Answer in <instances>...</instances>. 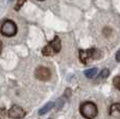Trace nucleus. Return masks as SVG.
Returning <instances> with one entry per match:
<instances>
[{"label": "nucleus", "mask_w": 120, "mask_h": 119, "mask_svg": "<svg viewBox=\"0 0 120 119\" xmlns=\"http://www.w3.org/2000/svg\"><path fill=\"white\" fill-rule=\"evenodd\" d=\"M79 112L86 119H94L98 114V109L94 102L87 101L80 106Z\"/></svg>", "instance_id": "obj_1"}, {"label": "nucleus", "mask_w": 120, "mask_h": 119, "mask_svg": "<svg viewBox=\"0 0 120 119\" xmlns=\"http://www.w3.org/2000/svg\"><path fill=\"white\" fill-rule=\"evenodd\" d=\"M101 58V51L98 49L92 48V49L88 50H80L79 51V61L82 64H87L91 59H100Z\"/></svg>", "instance_id": "obj_2"}, {"label": "nucleus", "mask_w": 120, "mask_h": 119, "mask_svg": "<svg viewBox=\"0 0 120 119\" xmlns=\"http://www.w3.org/2000/svg\"><path fill=\"white\" fill-rule=\"evenodd\" d=\"M0 33L5 37H14L17 33V25L11 20H5L1 25Z\"/></svg>", "instance_id": "obj_3"}, {"label": "nucleus", "mask_w": 120, "mask_h": 119, "mask_svg": "<svg viewBox=\"0 0 120 119\" xmlns=\"http://www.w3.org/2000/svg\"><path fill=\"white\" fill-rule=\"evenodd\" d=\"M34 76L36 78H38L39 81H48L51 76V73H50V70L46 67H38L34 71Z\"/></svg>", "instance_id": "obj_4"}, {"label": "nucleus", "mask_w": 120, "mask_h": 119, "mask_svg": "<svg viewBox=\"0 0 120 119\" xmlns=\"http://www.w3.org/2000/svg\"><path fill=\"white\" fill-rule=\"evenodd\" d=\"M8 116L13 119H21L25 116V111L21 107L14 104L8 111Z\"/></svg>", "instance_id": "obj_5"}, {"label": "nucleus", "mask_w": 120, "mask_h": 119, "mask_svg": "<svg viewBox=\"0 0 120 119\" xmlns=\"http://www.w3.org/2000/svg\"><path fill=\"white\" fill-rule=\"evenodd\" d=\"M48 44H49L50 47L52 48V50H53L54 53H56V52H60V51H61V40H60V38H59L57 36H55L53 40L50 41Z\"/></svg>", "instance_id": "obj_6"}, {"label": "nucleus", "mask_w": 120, "mask_h": 119, "mask_svg": "<svg viewBox=\"0 0 120 119\" xmlns=\"http://www.w3.org/2000/svg\"><path fill=\"white\" fill-rule=\"evenodd\" d=\"M54 106H55L54 102H48V104H46L43 108H41V109L39 110V115H44V114L48 113Z\"/></svg>", "instance_id": "obj_7"}, {"label": "nucleus", "mask_w": 120, "mask_h": 119, "mask_svg": "<svg viewBox=\"0 0 120 119\" xmlns=\"http://www.w3.org/2000/svg\"><path fill=\"white\" fill-rule=\"evenodd\" d=\"M98 72V69L97 68H91V69H88L85 71V75L88 78H93Z\"/></svg>", "instance_id": "obj_8"}, {"label": "nucleus", "mask_w": 120, "mask_h": 119, "mask_svg": "<svg viewBox=\"0 0 120 119\" xmlns=\"http://www.w3.org/2000/svg\"><path fill=\"white\" fill-rule=\"evenodd\" d=\"M42 53H43L45 56H52L54 52H53V50H52V48L50 47V45L47 44V45H46V46L42 49Z\"/></svg>", "instance_id": "obj_9"}, {"label": "nucleus", "mask_w": 120, "mask_h": 119, "mask_svg": "<svg viewBox=\"0 0 120 119\" xmlns=\"http://www.w3.org/2000/svg\"><path fill=\"white\" fill-rule=\"evenodd\" d=\"M110 74V71L108 69H103L102 71L100 72V74H99V78H107L108 76H109Z\"/></svg>", "instance_id": "obj_10"}, {"label": "nucleus", "mask_w": 120, "mask_h": 119, "mask_svg": "<svg viewBox=\"0 0 120 119\" xmlns=\"http://www.w3.org/2000/svg\"><path fill=\"white\" fill-rule=\"evenodd\" d=\"M113 85H114L118 90H120V76H116L113 79Z\"/></svg>", "instance_id": "obj_11"}, {"label": "nucleus", "mask_w": 120, "mask_h": 119, "mask_svg": "<svg viewBox=\"0 0 120 119\" xmlns=\"http://www.w3.org/2000/svg\"><path fill=\"white\" fill-rule=\"evenodd\" d=\"M25 1H26V0H19V1H18V3H17V5L15 6V10L16 11H19L20 8H21V6L25 3Z\"/></svg>", "instance_id": "obj_12"}, {"label": "nucleus", "mask_w": 120, "mask_h": 119, "mask_svg": "<svg viewBox=\"0 0 120 119\" xmlns=\"http://www.w3.org/2000/svg\"><path fill=\"white\" fill-rule=\"evenodd\" d=\"M111 33H112V29H111L110 27H105V28H103V35L105 37H110Z\"/></svg>", "instance_id": "obj_13"}, {"label": "nucleus", "mask_w": 120, "mask_h": 119, "mask_svg": "<svg viewBox=\"0 0 120 119\" xmlns=\"http://www.w3.org/2000/svg\"><path fill=\"white\" fill-rule=\"evenodd\" d=\"M116 56V61L117 62H120V49L116 52V56Z\"/></svg>", "instance_id": "obj_14"}, {"label": "nucleus", "mask_w": 120, "mask_h": 119, "mask_svg": "<svg viewBox=\"0 0 120 119\" xmlns=\"http://www.w3.org/2000/svg\"><path fill=\"white\" fill-rule=\"evenodd\" d=\"M2 46H3V45H2V42L0 41V53H1V51H2Z\"/></svg>", "instance_id": "obj_15"}, {"label": "nucleus", "mask_w": 120, "mask_h": 119, "mask_svg": "<svg viewBox=\"0 0 120 119\" xmlns=\"http://www.w3.org/2000/svg\"><path fill=\"white\" fill-rule=\"evenodd\" d=\"M10 1H13V0H10Z\"/></svg>", "instance_id": "obj_16"}, {"label": "nucleus", "mask_w": 120, "mask_h": 119, "mask_svg": "<svg viewBox=\"0 0 120 119\" xmlns=\"http://www.w3.org/2000/svg\"><path fill=\"white\" fill-rule=\"evenodd\" d=\"M40 1H43V0H40Z\"/></svg>", "instance_id": "obj_17"}, {"label": "nucleus", "mask_w": 120, "mask_h": 119, "mask_svg": "<svg viewBox=\"0 0 120 119\" xmlns=\"http://www.w3.org/2000/svg\"><path fill=\"white\" fill-rule=\"evenodd\" d=\"M50 119H51V118H50Z\"/></svg>", "instance_id": "obj_18"}]
</instances>
